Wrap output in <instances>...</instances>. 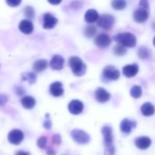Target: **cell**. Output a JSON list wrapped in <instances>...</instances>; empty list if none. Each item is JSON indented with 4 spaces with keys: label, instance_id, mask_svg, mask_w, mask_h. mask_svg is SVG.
I'll list each match as a JSON object with an SVG mask.
<instances>
[{
    "label": "cell",
    "instance_id": "26",
    "mask_svg": "<svg viewBox=\"0 0 155 155\" xmlns=\"http://www.w3.org/2000/svg\"><path fill=\"white\" fill-rule=\"evenodd\" d=\"M22 80L27 81L29 84H34V83H35L36 76L34 73H25L22 74Z\"/></svg>",
    "mask_w": 155,
    "mask_h": 155
},
{
    "label": "cell",
    "instance_id": "6",
    "mask_svg": "<svg viewBox=\"0 0 155 155\" xmlns=\"http://www.w3.org/2000/svg\"><path fill=\"white\" fill-rule=\"evenodd\" d=\"M103 75L108 80L116 81L120 78V72L114 65H107L106 67L104 68Z\"/></svg>",
    "mask_w": 155,
    "mask_h": 155
},
{
    "label": "cell",
    "instance_id": "37",
    "mask_svg": "<svg viewBox=\"0 0 155 155\" xmlns=\"http://www.w3.org/2000/svg\"><path fill=\"white\" fill-rule=\"evenodd\" d=\"M47 1L52 5H59L62 2V0H47Z\"/></svg>",
    "mask_w": 155,
    "mask_h": 155
},
{
    "label": "cell",
    "instance_id": "11",
    "mask_svg": "<svg viewBox=\"0 0 155 155\" xmlns=\"http://www.w3.org/2000/svg\"><path fill=\"white\" fill-rule=\"evenodd\" d=\"M94 95H95V99L96 101H98L99 103H106L110 100L111 98V94L104 88H97L95 93H94Z\"/></svg>",
    "mask_w": 155,
    "mask_h": 155
},
{
    "label": "cell",
    "instance_id": "30",
    "mask_svg": "<svg viewBox=\"0 0 155 155\" xmlns=\"http://www.w3.org/2000/svg\"><path fill=\"white\" fill-rule=\"evenodd\" d=\"M25 15L28 18H34L35 17V10H34V8L31 7V6L25 7Z\"/></svg>",
    "mask_w": 155,
    "mask_h": 155
},
{
    "label": "cell",
    "instance_id": "7",
    "mask_svg": "<svg viewBox=\"0 0 155 155\" xmlns=\"http://www.w3.org/2000/svg\"><path fill=\"white\" fill-rule=\"evenodd\" d=\"M7 139H8V142L10 143H12L14 145H18L24 140V134L21 130L15 129V130H12L8 134Z\"/></svg>",
    "mask_w": 155,
    "mask_h": 155
},
{
    "label": "cell",
    "instance_id": "35",
    "mask_svg": "<svg viewBox=\"0 0 155 155\" xmlns=\"http://www.w3.org/2000/svg\"><path fill=\"white\" fill-rule=\"evenodd\" d=\"M44 126H45V129H50L51 128V126H52V124H51V121L50 120H45V124H44Z\"/></svg>",
    "mask_w": 155,
    "mask_h": 155
},
{
    "label": "cell",
    "instance_id": "33",
    "mask_svg": "<svg viewBox=\"0 0 155 155\" xmlns=\"http://www.w3.org/2000/svg\"><path fill=\"white\" fill-rule=\"evenodd\" d=\"M140 7L143 9H148L149 8V3L147 0H140Z\"/></svg>",
    "mask_w": 155,
    "mask_h": 155
},
{
    "label": "cell",
    "instance_id": "28",
    "mask_svg": "<svg viewBox=\"0 0 155 155\" xmlns=\"http://www.w3.org/2000/svg\"><path fill=\"white\" fill-rule=\"evenodd\" d=\"M126 52H127L126 47H124V46H123V45H119V44L114 48V53L116 55H119V56H120V55L125 54Z\"/></svg>",
    "mask_w": 155,
    "mask_h": 155
},
{
    "label": "cell",
    "instance_id": "14",
    "mask_svg": "<svg viewBox=\"0 0 155 155\" xmlns=\"http://www.w3.org/2000/svg\"><path fill=\"white\" fill-rule=\"evenodd\" d=\"M149 17V13L146 9L139 8L134 14V19L137 23H144Z\"/></svg>",
    "mask_w": 155,
    "mask_h": 155
},
{
    "label": "cell",
    "instance_id": "21",
    "mask_svg": "<svg viewBox=\"0 0 155 155\" xmlns=\"http://www.w3.org/2000/svg\"><path fill=\"white\" fill-rule=\"evenodd\" d=\"M141 112L144 116H152L154 114V106L151 103H145L142 105Z\"/></svg>",
    "mask_w": 155,
    "mask_h": 155
},
{
    "label": "cell",
    "instance_id": "25",
    "mask_svg": "<svg viewBox=\"0 0 155 155\" xmlns=\"http://www.w3.org/2000/svg\"><path fill=\"white\" fill-rule=\"evenodd\" d=\"M138 55H139V57L142 58V59H147V58L150 57L151 52H150V50H149L147 47L142 46V47H140V49L138 50Z\"/></svg>",
    "mask_w": 155,
    "mask_h": 155
},
{
    "label": "cell",
    "instance_id": "19",
    "mask_svg": "<svg viewBox=\"0 0 155 155\" xmlns=\"http://www.w3.org/2000/svg\"><path fill=\"white\" fill-rule=\"evenodd\" d=\"M98 17H99V14L94 9H89V10H87L86 13H85V15H84V19L89 24L95 23L97 21Z\"/></svg>",
    "mask_w": 155,
    "mask_h": 155
},
{
    "label": "cell",
    "instance_id": "24",
    "mask_svg": "<svg viewBox=\"0 0 155 155\" xmlns=\"http://www.w3.org/2000/svg\"><path fill=\"white\" fill-rule=\"evenodd\" d=\"M130 94H131L132 97H134L135 99L140 98L142 96V94H143V90H142L141 86H139V85H134L131 88Z\"/></svg>",
    "mask_w": 155,
    "mask_h": 155
},
{
    "label": "cell",
    "instance_id": "39",
    "mask_svg": "<svg viewBox=\"0 0 155 155\" xmlns=\"http://www.w3.org/2000/svg\"><path fill=\"white\" fill-rule=\"evenodd\" d=\"M47 154L48 155H54L55 154V152L52 151V150H48L47 151Z\"/></svg>",
    "mask_w": 155,
    "mask_h": 155
},
{
    "label": "cell",
    "instance_id": "22",
    "mask_svg": "<svg viewBox=\"0 0 155 155\" xmlns=\"http://www.w3.org/2000/svg\"><path fill=\"white\" fill-rule=\"evenodd\" d=\"M33 68L35 72L37 73H41L43 71H45L47 68V61L45 59H40L35 62Z\"/></svg>",
    "mask_w": 155,
    "mask_h": 155
},
{
    "label": "cell",
    "instance_id": "8",
    "mask_svg": "<svg viewBox=\"0 0 155 155\" xmlns=\"http://www.w3.org/2000/svg\"><path fill=\"white\" fill-rule=\"evenodd\" d=\"M57 22L58 20L55 16H54L50 13H46L44 15L43 17V27L45 29H52L56 25Z\"/></svg>",
    "mask_w": 155,
    "mask_h": 155
},
{
    "label": "cell",
    "instance_id": "12",
    "mask_svg": "<svg viewBox=\"0 0 155 155\" xmlns=\"http://www.w3.org/2000/svg\"><path fill=\"white\" fill-rule=\"evenodd\" d=\"M136 127V122L135 121H131L129 119H124L120 124V129L121 131L125 134H128L132 132L133 129H134Z\"/></svg>",
    "mask_w": 155,
    "mask_h": 155
},
{
    "label": "cell",
    "instance_id": "5",
    "mask_svg": "<svg viewBox=\"0 0 155 155\" xmlns=\"http://www.w3.org/2000/svg\"><path fill=\"white\" fill-rule=\"evenodd\" d=\"M96 22L98 24V26H100L101 28L105 29V30H109L114 26L115 19L111 15H103L102 16L98 17Z\"/></svg>",
    "mask_w": 155,
    "mask_h": 155
},
{
    "label": "cell",
    "instance_id": "9",
    "mask_svg": "<svg viewBox=\"0 0 155 155\" xmlns=\"http://www.w3.org/2000/svg\"><path fill=\"white\" fill-rule=\"evenodd\" d=\"M94 44L98 47L101 48H106L110 45L111 44V38L108 35L106 34H100L98 35L95 39H94Z\"/></svg>",
    "mask_w": 155,
    "mask_h": 155
},
{
    "label": "cell",
    "instance_id": "3",
    "mask_svg": "<svg viewBox=\"0 0 155 155\" xmlns=\"http://www.w3.org/2000/svg\"><path fill=\"white\" fill-rule=\"evenodd\" d=\"M115 41L124 46V47H134L136 45V37L134 34L129 33V32H125V33H120L118 35H115Z\"/></svg>",
    "mask_w": 155,
    "mask_h": 155
},
{
    "label": "cell",
    "instance_id": "31",
    "mask_svg": "<svg viewBox=\"0 0 155 155\" xmlns=\"http://www.w3.org/2000/svg\"><path fill=\"white\" fill-rule=\"evenodd\" d=\"M5 1H6V4H7L9 6H11V7H15V6H17V5H20V3H21L22 0H5Z\"/></svg>",
    "mask_w": 155,
    "mask_h": 155
},
{
    "label": "cell",
    "instance_id": "32",
    "mask_svg": "<svg viewBox=\"0 0 155 155\" xmlns=\"http://www.w3.org/2000/svg\"><path fill=\"white\" fill-rule=\"evenodd\" d=\"M8 101V97L6 94H0V106H3L5 105Z\"/></svg>",
    "mask_w": 155,
    "mask_h": 155
},
{
    "label": "cell",
    "instance_id": "13",
    "mask_svg": "<svg viewBox=\"0 0 155 155\" xmlns=\"http://www.w3.org/2000/svg\"><path fill=\"white\" fill-rule=\"evenodd\" d=\"M64 59L63 56H61L59 54L54 55L50 62V65H51L52 69L57 70V71L62 70L64 68Z\"/></svg>",
    "mask_w": 155,
    "mask_h": 155
},
{
    "label": "cell",
    "instance_id": "17",
    "mask_svg": "<svg viewBox=\"0 0 155 155\" xmlns=\"http://www.w3.org/2000/svg\"><path fill=\"white\" fill-rule=\"evenodd\" d=\"M139 72V67L137 64H127L123 68V73L124 74V76L128 77V78H132L134 76H135Z\"/></svg>",
    "mask_w": 155,
    "mask_h": 155
},
{
    "label": "cell",
    "instance_id": "15",
    "mask_svg": "<svg viewBox=\"0 0 155 155\" xmlns=\"http://www.w3.org/2000/svg\"><path fill=\"white\" fill-rule=\"evenodd\" d=\"M50 94L54 97L62 96L64 94V87L61 82H54L50 85Z\"/></svg>",
    "mask_w": 155,
    "mask_h": 155
},
{
    "label": "cell",
    "instance_id": "20",
    "mask_svg": "<svg viewBox=\"0 0 155 155\" xmlns=\"http://www.w3.org/2000/svg\"><path fill=\"white\" fill-rule=\"evenodd\" d=\"M21 104L25 109H33L35 105V100L32 96H24L21 99Z\"/></svg>",
    "mask_w": 155,
    "mask_h": 155
},
{
    "label": "cell",
    "instance_id": "23",
    "mask_svg": "<svg viewBox=\"0 0 155 155\" xmlns=\"http://www.w3.org/2000/svg\"><path fill=\"white\" fill-rule=\"evenodd\" d=\"M127 5V3L125 0H113L112 1V6L115 10H124Z\"/></svg>",
    "mask_w": 155,
    "mask_h": 155
},
{
    "label": "cell",
    "instance_id": "18",
    "mask_svg": "<svg viewBox=\"0 0 155 155\" xmlns=\"http://www.w3.org/2000/svg\"><path fill=\"white\" fill-rule=\"evenodd\" d=\"M152 144V140L149 137L146 136H142V137H138L135 140V145L137 148L141 149V150H146L148 149Z\"/></svg>",
    "mask_w": 155,
    "mask_h": 155
},
{
    "label": "cell",
    "instance_id": "36",
    "mask_svg": "<svg viewBox=\"0 0 155 155\" xmlns=\"http://www.w3.org/2000/svg\"><path fill=\"white\" fill-rule=\"evenodd\" d=\"M24 93H25V90H24L22 87L18 86V87H17V89H16V94H17L18 95H21V94H23Z\"/></svg>",
    "mask_w": 155,
    "mask_h": 155
},
{
    "label": "cell",
    "instance_id": "38",
    "mask_svg": "<svg viewBox=\"0 0 155 155\" xmlns=\"http://www.w3.org/2000/svg\"><path fill=\"white\" fill-rule=\"evenodd\" d=\"M15 155H30L27 152H24V151H19V152H17Z\"/></svg>",
    "mask_w": 155,
    "mask_h": 155
},
{
    "label": "cell",
    "instance_id": "1",
    "mask_svg": "<svg viewBox=\"0 0 155 155\" xmlns=\"http://www.w3.org/2000/svg\"><path fill=\"white\" fill-rule=\"evenodd\" d=\"M102 134L105 146L104 153L105 155H114V146L113 143V130L109 126H104L102 129Z\"/></svg>",
    "mask_w": 155,
    "mask_h": 155
},
{
    "label": "cell",
    "instance_id": "34",
    "mask_svg": "<svg viewBox=\"0 0 155 155\" xmlns=\"http://www.w3.org/2000/svg\"><path fill=\"white\" fill-rule=\"evenodd\" d=\"M52 139H53V143L54 144H59L61 142V137L59 136V134H54Z\"/></svg>",
    "mask_w": 155,
    "mask_h": 155
},
{
    "label": "cell",
    "instance_id": "27",
    "mask_svg": "<svg viewBox=\"0 0 155 155\" xmlns=\"http://www.w3.org/2000/svg\"><path fill=\"white\" fill-rule=\"evenodd\" d=\"M84 33L86 37H93L96 35V28L94 25H88L85 27Z\"/></svg>",
    "mask_w": 155,
    "mask_h": 155
},
{
    "label": "cell",
    "instance_id": "16",
    "mask_svg": "<svg viewBox=\"0 0 155 155\" xmlns=\"http://www.w3.org/2000/svg\"><path fill=\"white\" fill-rule=\"evenodd\" d=\"M18 28L19 30L23 33V34H25V35H29L33 32L34 30V25L33 23L30 21V20H22L20 23H19V25H18Z\"/></svg>",
    "mask_w": 155,
    "mask_h": 155
},
{
    "label": "cell",
    "instance_id": "2",
    "mask_svg": "<svg viewBox=\"0 0 155 155\" xmlns=\"http://www.w3.org/2000/svg\"><path fill=\"white\" fill-rule=\"evenodd\" d=\"M69 66L73 74L76 76H82L86 72V65L78 56H72L68 61Z\"/></svg>",
    "mask_w": 155,
    "mask_h": 155
},
{
    "label": "cell",
    "instance_id": "10",
    "mask_svg": "<svg viewBox=\"0 0 155 155\" xmlns=\"http://www.w3.org/2000/svg\"><path fill=\"white\" fill-rule=\"evenodd\" d=\"M68 110L72 114H80L84 110V104L79 100H72L68 104Z\"/></svg>",
    "mask_w": 155,
    "mask_h": 155
},
{
    "label": "cell",
    "instance_id": "4",
    "mask_svg": "<svg viewBox=\"0 0 155 155\" xmlns=\"http://www.w3.org/2000/svg\"><path fill=\"white\" fill-rule=\"evenodd\" d=\"M71 137L78 144H86L90 142V135L80 129H74L71 132Z\"/></svg>",
    "mask_w": 155,
    "mask_h": 155
},
{
    "label": "cell",
    "instance_id": "29",
    "mask_svg": "<svg viewBox=\"0 0 155 155\" xmlns=\"http://www.w3.org/2000/svg\"><path fill=\"white\" fill-rule=\"evenodd\" d=\"M46 144H47V139H46V137L42 136V137H40V138L37 140V146H38L39 148L45 149V146H46Z\"/></svg>",
    "mask_w": 155,
    "mask_h": 155
}]
</instances>
